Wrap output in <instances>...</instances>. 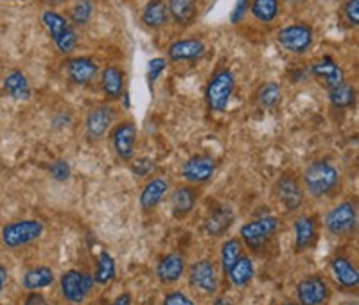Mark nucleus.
I'll return each mask as SVG.
<instances>
[{
  "label": "nucleus",
  "mask_w": 359,
  "mask_h": 305,
  "mask_svg": "<svg viewBox=\"0 0 359 305\" xmlns=\"http://www.w3.org/2000/svg\"><path fill=\"white\" fill-rule=\"evenodd\" d=\"M341 183L339 171L327 160H314L307 163L302 175V185L313 198L320 200L338 191Z\"/></svg>",
  "instance_id": "obj_1"
},
{
  "label": "nucleus",
  "mask_w": 359,
  "mask_h": 305,
  "mask_svg": "<svg viewBox=\"0 0 359 305\" xmlns=\"http://www.w3.org/2000/svg\"><path fill=\"white\" fill-rule=\"evenodd\" d=\"M233 90H236V78L229 69L217 70L205 90V101H207L208 110L214 114H224L229 108V102L232 99Z\"/></svg>",
  "instance_id": "obj_2"
},
{
  "label": "nucleus",
  "mask_w": 359,
  "mask_h": 305,
  "mask_svg": "<svg viewBox=\"0 0 359 305\" xmlns=\"http://www.w3.org/2000/svg\"><path fill=\"white\" fill-rule=\"evenodd\" d=\"M41 24L45 25L47 33L50 34L60 53L72 54L76 50V47H78V34H76L74 27L63 15L53 11V9H47L41 15Z\"/></svg>",
  "instance_id": "obj_3"
},
{
  "label": "nucleus",
  "mask_w": 359,
  "mask_h": 305,
  "mask_svg": "<svg viewBox=\"0 0 359 305\" xmlns=\"http://www.w3.org/2000/svg\"><path fill=\"white\" fill-rule=\"evenodd\" d=\"M43 223L38 219H22V221H13L2 228L0 239L4 243L6 248L17 250L24 248L27 244L34 243L43 236Z\"/></svg>",
  "instance_id": "obj_4"
},
{
  "label": "nucleus",
  "mask_w": 359,
  "mask_h": 305,
  "mask_svg": "<svg viewBox=\"0 0 359 305\" xmlns=\"http://www.w3.org/2000/svg\"><path fill=\"white\" fill-rule=\"evenodd\" d=\"M358 226V207L354 201H341L325 216L327 232L334 237H348Z\"/></svg>",
  "instance_id": "obj_5"
},
{
  "label": "nucleus",
  "mask_w": 359,
  "mask_h": 305,
  "mask_svg": "<svg viewBox=\"0 0 359 305\" xmlns=\"http://www.w3.org/2000/svg\"><path fill=\"white\" fill-rule=\"evenodd\" d=\"M94 277L79 269H69L60 277V289H62L63 298L76 305L86 300V297L94 289Z\"/></svg>",
  "instance_id": "obj_6"
},
{
  "label": "nucleus",
  "mask_w": 359,
  "mask_h": 305,
  "mask_svg": "<svg viewBox=\"0 0 359 305\" xmlns=\"http://www.w3.org/2000/svg\"><path fill=\"white\" fill-rule=\"evenodd\" d=\"M277 41L282 49L290 54H306L313 47L314 33L311 25L304 22L286 25L277 33Z\"/></svg>",
  "instance_id": "obj_7"
},
{
  "label": "nucleus",
  "mask_w": 359,
  "mask_h": 305,
  "mask_svg": "<svg viewBox=\"0 0 359 305\" xmlns=\"http://www.w3.org/2000/svg\"><path fill=\"white\" fill-rule=\"evenodd\" d=\"M280 228V221L275 216H262L253 219L241 226V240L250 248H261L262 244L268 243Z\"/></svg>",
  "instance_id": "obj_8"
},
{
  "label": "nucleus",
  "mask_w": 359,
  "mask_h": 305,
  "mask_svg": "<svg viewBox=\"0 0 359 305\" xmlns=\"http://www.w3.org/2000/svg\"><path fill=\"white\" fill-rule=\"evenodd\" d=\"M297 297L300 305H325L331 300V289L325 278L320 275H311L297 284Z\"/></svg>",
  "instance_id": "obj_9"
},
{
  "label": "nucleus",
  "mask_w": 359,
  "mask_h": 305,
  "mask_svg": "<svg viewBox=\"0 0 359 305\" xmlns=\"http://www.w3.org/2000/svg\"><path fill=\"white\" fill-rule=\"evenodd\" d=\"M111 146L115 153L123 162H130L135 158V149H137V139H139V131L131 121L118 122L117 126L111 130Z\"/></svg>",
  "instance_id": "obj_10"
},
{
  "label": "nucleus",
  "mask_w": 359,
  "mask_h": 305,
  "mask_svg": "<svg viewBox=\"0 0 359 305\" xmlns=\"http://www.w3.org/2000/svg\"><path fill=\"white\" fill-rule=\"evenodd\" d=\"M278 201L287 212H294L304 205L302 182L293 172H284L275 185Z\"/></svg>",
  "instance_id": "obj_11"
},
{
  "label": "nucleus",
  "mask_w": 359,
  "mask_h": 305,
  "mask_svg": "<svg viewBox=\"0 0 359 305\" xmlns=\"http://www.w3.org/2000/svg\"><path fill=\"white\" fill-rule=\"evenodd\" d=\"M115 122V110L111 106L102 104L94 108L92 111H88L85 118V133L86 139L92 140V142H97V140L104 139V135L111 130Z\"/></svg>",
  "instance_id": "obj_12"
},
{
  "label": "nucleus",
  "mask_w": 359,
  "mask_h": 305,
  "mask_svg": "<svg viewBox=\"0 0 359 305\" xmlns=\"http://www.w3.org/2000/svg\"><path fill=\"white\" fill-rule=\"evenodd\" d=\"M216 160L208 155H194L182 165V176L191 185H203L210 182L216 172Z\"/></svg>",
  "instance_id": "obj_13"
},
{
  "label": "nucleus",
  "mask_w": 359,
  "mask_h": 305,
  "mask_svg": "<svg viewBox=\"0 0 359 305\" xmlns=\"http://www.w3.org/2000/svg\"><path fill=\"white\" fill-rule=\"evenodd\" d=\"M189 282L194 289H198L200 293L214 294L219 287V277H217V269L212 261L203 259L191 266L189 271Z\"/></svg>",
  "instance_id": "obj_14"
},
{
  "label": "nucleus",
  "mask_w": 359,
  "mask_h": 305,
  "mask_svg": "<svg viewBox=\"0 0 359 305\" xmlns=\"http://www.w3.org/2000/svg\"><path fill=\"white\" fill-rule=\"evenodd\" d=\"M67 76H69L70 83L78 86H86L94 81L95 76L99 72V67L92 57L88 56H78L70 57L67 61Z\"/></svg>",
  "instance_id": "obj_15"
},
{
  "label": "nucleus",
  "mask_w": 359,
  "mask_h": 305,
  "mask_svg": "<svg viewBox=\"0 0 359 305\" xmlns=\"http://www.w3.org/2000/svg\"><path fill=\"white\" fill-rule=\"evenodd\" d=\"M311 72L327 90L336 88L341 83H345V72H343L341 67L331 56H323L322 60L313 63Z\"/></svg>",
  "instance_id": "obj_16"
},
{
  "label": "nucleus",
  "mask_w": 359,
  "mask_h": 305,
  "mask_svg": "<svg viewBox=\"0 0 359 305\" xmlns=\"http://www.w3.org/2000/svg\"><path fill=\"white\" fill-rule=\"evenodd\" d=\"M205 43L198 38H185L176 40L169 45L168 57L175 63H185V61H196L205 54Z\"/></svg>",
  "instance_id": "obj_17"
},
{
  "label": "nucleus",
  "mask_w": 359,
  "mask_h": 305,
  "mask_svg": "<svg viewBox=\"0 0 359 305\" xmlns=\"http://www.w3.org/2000/svg\"><path fill=\"white\" fill-rule=\"evenodd\" d=\"M185 273V259L182 253H168L156 266V277L162 284H175Z\"/></svg>",
  "instance_id": "obj_18"
},
{
  "label": "nucleus",
  "mask_w": 359,
  "mask_h": 305,
  "mask_svg": "<svg viewBox=\"0 0 359 305\" xmlns=\"http://www.w3.org/2000/svg\"><path fill=\"white\" fill-rule=\"evenodd\" d=\"M198 203V191L194 185H180L171 194V210L172 216L182 219L189 216Z\"/></svg>",
  "instance_id": "obj_19"
},
{
  "label": "nucleus",
  "mask_w": 359,
  "mask_h": 305,
  "mask_svg": "<svg viewBox=\"0 0 359 305\" xmlns=\"http://www.w3.org/2000/svg\"><path fill=\"white\" fill-rule=\"evenodd\" d=\"M332 275L336 282L345 289H355L359 284V271L358 266L345 255H336L331 261Z\"/></svg>",
  "instance_id": "obj_20"
},
{
  "label": "nucleus",
  "mask_w": 359,
  "mask_h": 305,
  "mask_svg": "<svg viewBox=\"0 0 359 305\" xmlns=\"http://www.w3.org/2000/svg\"><path fill=\"white\" fill-rule=\"evenodd\" d=\"M169 191L168 179L163 178H153L144 185L142 192H140V208L144 212H151L158 207L163 201L165 194Z\"/></svg>",
  "instance_id": "obj_21"
},
{
  "label": "nucleus",
  "mask_w": 359,
  "mask_h": 305,
  "mask_svg": "<svg viewBox=\"0 0 359 305\" xmlns=\"http://www.w3.org/2000/svg\"><path fill=\"white\" fill-rule=\"evenodd\" d=\"M294 230V248L298 252H304L309 246H313V243L318 237V232H316V221L311 216H300L294 219L293 224Z\"/></svg>",
  "instance_id": "obj_22"
},
{
  "label": "nucleus",
  "mask_w": 359,
  "mask_h": 305,
  "mask_svg": "<svg viewBox=\"0 0 359 305\" xmlns=\"http://www.w3.org/2000/svg\"><path fill=\"white\" fill-rule=\"evenodd\" d=\"M232 224L233 212L230 210V207H217L205 219V232L212 237H221L229 232Z\"/></svg>",
  "instance_id": "obj_23"
},
{
  "label": "nucleus",
  "mask_w": 359,
  "mask_h": 305,
  "mask_svg": "<svg viewBox=\"0 0 359 305\" xmlns=\"http://www.w3.org/2000/svg\"><path fill=\"white\" fill-rule=\"evenodd\" d=\"M140 20L146 27L160 29L169 22V9L165 0H149L142 9Z\"/></svg>",
  "instance_id": "obj_24"
},
{
  "label": "nucleus",
  "mask_w": 359,
  "mask_h": 305,
  "mask_svg": "<svg viewBox=\"0 0 359 305\" xmlns=\"http://www.w3.org/2000/svg\"><path fill=\"white\" fill-rule=\"evenodd\" d=\"M101 86L102 92L108 99L115 101L121 95H124V74L117 67L110 65L101 72Z\"/></svg>",
  "instance_id": "obj_25"
},
{
  "label": "nucleus",
  "mask_w": 359,
  "mask_h": 305,
  "mask_svg": "<svg viewBox=\"0 0 359 305\" xmlns=\"http://www.w3.org/2000/svg\"><path fill=\"white\" fill-rule=\"evenodd\" d=\"M4 90L15 101H29L31 99V85H29L25 74L20 70H13L6 76Z\"/></svg>",
  "instance_id": "obj_26"
},
{
  "label": "nucleus",
  "mask_w": 359,
  "mask_h": 305,
  "mask_svg": "<svg viewBox=\"0 0 359 305\" xmlns=\"http://www.w3.org/2000/svg\"><path fill=\"white\" fill-rule=\"evenodd\" d=\"M54 282V273L49 266H36L25 271L22 277V285L27 291H40V289L49 287Z\"/></svg>",
  "instance_id": "obj_27"
},
{
  "label": "nucleus",
  "mask_w": 359,
  "mask_h": 305,
  "mask_svg": "<svg viewBox=\"0 0 359 305\" xmlns=\"http://www.w3.org/2000/svg\"><path fill=\"white\" fill-rule=\"evenodd\" d=\"M169 18L178 25H191L196 20V2L194 0H169Z\"/></svg>",
  "instance_id": "obj_28"
},
{
  "label": "nucleus",
  "mask_w": 359,
  "mask_h": 305,
  "mask_svg": "<svg viewBox=\"0 0 359 305\" xmlns=\"http://www.w3.org/2000/svg\"><path fill=\"white\" fill-rule=\"evenodd\" d=\"M229 278L236 287H246L250 282L255 277V266H253V261L250 257L243 255L232 268L229 269Z\"/></svg>",
  "instance_id": "obj_29"
},
{
  "label": "nucleus",
  "mask_w": 359,
  "mask_h": 305,
  "mask_svg": "<svg viewBox=\"0 0 359 305\" xmlns=\"http://www.w3.org/2000/svg\"><path fill=\"white\" fill-rule=\"evenodd\" d=\"M117 275V268H115L114 257L108 252H101L97 257V262H95V271H94V282L99 285H107Z\"/></svg>",
  "instance_id": "obj_30"
},
{
  "label": "nucleus",
  "mask_w": 359,
  "mask_h": 305,
  "mask_svg": "<svg viewBox=\"0 0 359 305\" xmlns=\"http://www.w3.org/2000/svg\"><path fill=\"white\" fill-rule=\"evenodd\" d=\"M248 9H252L255 20L262 22V24H271L278 17L280 2L278 0H252Z\"/></svg>",
  "instance_id": "obj_31"
},
{
  "label": "nucleus",
  "mask_w": 359,
  "mask_h": 305,
  "mask_svg": "<svg viewBox=\"0 0 359 305\" xmlns=\"http://www.w3.org/2000/svg\"><path fill=\"white\" fill-rule=\"evenodd\" d=\"M329 101L338 110H348L355 104V88L348 83H341L336 88L329 90Z\"/></svg>",
  "instance_id": "obj_32"
},
{
  "label": "nucleus",
  "mask_w": 359,
  "mask_h": 305,
  "mask_svg": "<svg viewBox=\"0 0 359 305\" xmlns=\"http://www.w3.org/2000/svg\"><path fill=\"white\" fill-rule=\"evenodd\" d=\"M257 102L264 110H275L282 102V86L275 81L262 85L257 92Z\"/></svg>",
  "instance_id": "obj_33"
},
{
  "label": "nucleus",
  "mask_w": 359,
  "mask_h": 305,
  "mask_svg": "<svg viewBox=\"0 0 359 305\" xmlns=\"http://www.w3.org/2000/svg\"><path fill=\"white\" fill-rule=\"evenodd\" d=\"M243 257V240L232 237V239H226L221 246V266H223V271L229 273V269L236 264L239 259Z\"/></svg>",
  "instance_id": "obj_34"
},
{
  "label": "nucleus",
  "mask_w": 359,
  "mask_h": 305,
  "mask_svg": "<svg viewBox=\"0 0 359 305\" xmlns=\"http://www.w3.org/2000/svg\"><path fill=\"white\" fill-rule=\"evenodd\" d=\"M94 15V2L92 0H76L70 9V18L76 25H86Z\"/></svg>",
  "instance_id": "obj_35"
},
{
  "label": "nucleus",
  "mask_w": 359,
  "mask_h": 305,
  "mask_svg": "<svg viewBox=\"0 0 359 305\" xmlns=\"http://www.w3.org/2000/svg\"><path fill=\"white\" fill-rule=\"evenodd\" d=\"M165 69H168V61L163 57H153L149 61V65H147V81H149V85H155L160 76L165 72Z\"/></svg>",
  "instance_id": "obj_36"
},
{
  "label": "nucleus",
  "mask_w": 359,
  "mask_h": 305,
  "mask_svg": "<svg viewBox=\"0 0 359 305\" xmlns=\"http://www.w3.org/2000/svg\"><path fill=\"white\" fill-rule=\"evenodd\" d=\"M343 17L345 22L352 27H358L359 24V0H347L343 4Z\"/></svg>",
  "instance_id": "obj_37"
},
{
  "label": "nucleus",
  "mask_w": 359,
  "mask_h": 305,
  "mask_svg": "<svg viewBox=\"0 0 359 305\" xmlns=\"http://www.w3.org/2000/svg\"><path fill=\"white\" fill-rule=\"evenodd\" d=\"M50 176H53L56 182H67L70 178V165L65 160H56V162L50 165Z\"/></svg>",
  "instance_id": "obj_38"
},
{
  "label": "nucleus",
  "mask_w": 359,
  "mask_h": 305,
  "mask_svg": "<svg viewBox=\"0 0 359 305\" xmlns=\"http://www.w3.org/2000/svg\"><path fill=\"white\" fill-rule=\"evenodd\" d=\"M153 169H155V163L149 158H137L131 163V171H133V175L137 176V178H144V176L149 175Z\"/></svg>",
  "instance_id": "obj_39"
},
{
  "label": "nucleus",
  "mask_w": 359,
  "mask_h": 305,
  "mask_svg": "<svg viewBox=\"0 0 359 305\" xmlns=\"http://www.w3.org/2000/svg\"><path fill=\"white\" fill-rule=\"evenodd\" d=\"M163 305H196L191 297H187L182 291H171L163 298Z\"/></svg>",
  "instance_id": "obj_40"
},
{
  "label": "nucleus",
  "mask_w": 359,
  "mask_h": 305,
  "mask_svg": "<svg viewBox=\"0 0 359 305\" xmlns=\"http://www.w3.org/2000/svg\"><path fill=\"white\" fill-rule=\"evenodd\" d=\"M250 8V0H237L236 4V9H233L232 17H230V20H232V24H237V22L241 20L243 15L246 13V9Z\"/></svg>",
  "instance_id": "obj_41"
},
{
  "label": "nucleus",
  "mask_w": 359,
  "mask_h": 305,
  "mask_svg": "<svg viewBox=\"0 0 359 305\" xmlns=\"http://www.w3.org/2000/svg\"><path fill=\"white\" fill-rule=\"evenodd\" d=\"M22 305H49V301L45 300L43 294L38 293V291H29V294L25 297Z\"/></svg>",
  "instance_id": "obj_42"
},
{
  "label": "nucleus",
  "mask_w": 359,
  "mask_h": 305,
  "mask_svg": "<svg viewBox=\"0 0 359 305\" xmlns=\"http://www.w3.org/2000/svg\"><path fill=\"white\" fill-rule=\"evenodd\" d=\"M110 305H131V297L128 293H123L118 294L117 298H115L114 301H111Z\"/></svg>",
  "instance_id": "obj_43"
},
{
  "label": "nucleus",
  "mask_w": 359,
  "mask_h": 305,
  "mask_svg": "<svg viewBox=\"0 0 359 305\" xmlns=\"http://www.w3.org/2000/svg\"><path fill=\"white\" fill-rule=\"evenodd\" d=\"M6 284H8V271H6L4 266L0 264V293L4 291Z\"/></svg>",
  "instance_id": "obj_44"
},
{
  "label": "nucleus",
  "mask_w": 359,
  "mask_h": 305,
  "mask_svg": "<svg viewBox=\"0 0 359 305\" xmlns=\"http://www.w3.org/2000/svg\"><path fill=\"white\" fill-rule=\"evenodd\" d=\"M212 305H233V304L230 300H226V298H217Z\"/></svg>",
  "instance_id": "obj_45"
},
{
  "label": "nucleus",
  "mask_w": 359,
  "mask_h": 305,
  "mask_svg": "<svg viewBox=\"0 0 359 305\" xmlns=\"http://www.w3.org/2000/svg\"><path fill=\"white\" fill-rule=\"evenodd\" d=\"M45 2H49V4H62L65 0H45Z\"/></svg>",
  "instance_id": "obj_46"
},
{
  "label": "nucleus",
  "mask_w": 359,
  "mask_h": 305,
  "mask_svg": "<svg viewBox=\"0 0 359 305\" xmlns=\"http://www.w3.org/2000/svg\"><path fill=\"white\" fill-rule=\"evenodd\" d=\"M282 305H300L298 301H286V304H282Z\"/></svg>",
  "instance_id": "obj_47"
},
{
  "label": "nucleus",
  "mask_w": 359,
  "mask_h": 305,
  "mask_svg": "<svg viewBox=\"0 0 359 305\" xmlns=\"http://www.w3.org/2000/svg\"><path fill=\"white\" fill-rule=\"evenodd\" d=\"M347 305H358V301H348Z\"/></svg>",
  "instance_id": "obj_48"
},
{
  "label": "nucleus",
  "mask_w": 359,
  "mask_h": 305,
  "mask_svg": "<svg viewBox=\"0 0 359 305\" xmlns=\"http://www.w3.org/2000/svg\"><path fill=\"white\" fill-rule=\"evenodd\" d=\"M287 2H291V4H293V2H298V0H287Z\"/></svg>",
  "instance_id": "obj_49"
}]
</instances>
